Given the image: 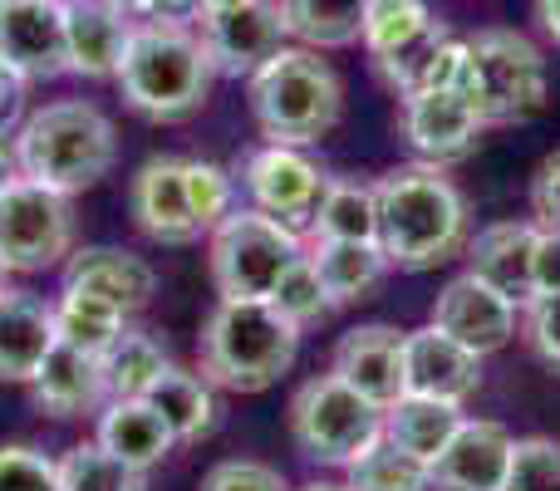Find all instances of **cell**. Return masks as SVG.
Instances as JSON below:
<instances>
[{
    "mask_svg": "<svg viewBox=\"0 0 560 491\" xmlns=\"http://www.w3.org/2000/svg\"><path fill=\"white\" fill-rule=\"evenodd\" d=\"M378 246L398 270H433L467 250V202L433 163L394 167L374 183Z\"/></svg>",
    "mask_w": 560,
    "mask_h": 491,
    "instance_id": "1",
    "label": "cell"
},
{
    "mask_svg": "<svg viewBox=\"0 0 560 491\" xmlns=\"http://www.w3.org/2000/svg\"><path fill=\"white\" fill-rule=\"evenodd\" d=\"M212 79L217 65L202 45V30L173 20H138L114 84L124 104L148 124H183L207 104Z\"/></svg>",
    "mask_w": 560,
    "mask_h": 491,
    "instance_id": "2",
    "label": "cell"
},
{
    "mask_svg": "<svg viewBox=\"0 0 560 491\" xmlns=\"http://www.w3.org/2000/svg\"><path fill=\"white\" fill-rule=\"evenodd\" d=\"M15 163L20 177L49 187V192H89L114 173L118 128L89 98H55L15 128Z\"/></svg>",
    "mask_w": 560,
    "mask_h": 491,
    "instance_id": "3",
    "label": "cell"
},
{
    "mask_svg": "<svg viewBox=\"0 0 560 491\" xmlns=\"http://www.w3.org/2000/svg\"><path fill=\"white\" fill-rule=\"evenodd\" d=\"M300 329L271 300H217L197 339L202 378L226 394H266L290 374Z\"/></svg>",
    "mask_w": 560,
    "mask_h": 491,
    "instance_id": "4",
    "label": "cell"
},
{
    "mask_svg": "<svg viewBox=\"0 0 560 491\" xmlns=\"http://www.w3.org/2000/svg\"><path fill=\"white\" fill-rule=\"evenodd\" d=\"M246 94H252V118L266 133V143L310 148L335 133L345 118V84H339L335 65L305 45H285L266 59L246 79Z\"/></svg>",
    "mask_w": 560,
    "mask_h": 491,
    "instance_id": "5",
    "label": "cell"
},
{
    "mask_svg": "<svg viewBox=\"0 0 560 491\" xmlns=\"http://www.w3.org/2000/svg\"><path fill=\"white\" fill-rule=\"evenodd\" d=\"M457 94L477 108L487 128L526 124L546 108L551 94V65L546 55L516 30H477L467 39V65L457 79Z\"/></svg>",
    "mask_w": 560,
    "mask_h": 491,
    "instance_id": "6",
    "label": "cell"
},
{
    "mask_svg": "<svg viewBox=\"0 0 560 491\" xmlns=\"http://www.w3.org/2000/svg\"><path fill=\"white\" fill-rule=\"evenodd\" d=\"M290 437L310 463L349 467L384 437V408L369 404L364 394H354L335 374L305 378L290 398Z\"/></svg>",
    "mask_w": 560,
    "mask_h": 491,
    "instance_id": "7",
    "label": "cell"
},
{
    "mask_svg": "<svg viewBox=\"0 0 560 491\" xmlns=\"http://www.w3.org/2000/svg\"><path fill=\"white\" fill-rule=\"evenodd\" d=\"M207 236H212V285L222 300H271L280 276L305 256L295 226L276 222L256 207H236Z\"/></svg>",
    "mask_w": 560,
    "mask_h": 491,
    "instance_id": "8",
    "label": "cell"
},
{
    "mask_svg": "<svg viewBox=\"0 0 560 491\" xmlns=\"http://www.w3.org/2000/svg\"><path fill=\"white\" fill-rule=\"evenodd\" d=\"M69 256H74V202L30 177L10 183L0 192V260L10 276H39Z\"/></svg>",
    "mask_w": 560,
    "mask_h": 491,
    "instance_id": "9",
    "label": "cell"
},
{
    "mask_svg": "<svg viewBox=\"0 0 560 491\" xmlns=\"http://www.w3.org/2000/svg\"><path fill=\"white\" fill-rule=\"evenodd\" d=\"M329 177L319 173V163L305 148H285V143H261L256 153L242 157L236 167V187H246L256 212L276 217L285 226H310L319 197H325Z\"/></svg>",
    "mask_w": 560,
    "mask_h": 491,
    "instance_id": "10",
    "label": "cell"
},
{
    "mask_svg": "<svg viewBox=\"0 0 560 491\" xmlns=\"http://www.w3.org/2000/svg\"><path fill=\"white\" fill-rule=\"evenodd\" d=\"M398 128H404L408 148L423 163L447 167L472 153L487 124L477 118V108L457 89H423V94L398 98Z\"/></svg>",
    "mask_w": 560,
    "mask_h": 491,
    "instance_id": "11",
    "label": "cell"
},
{
    "mask_svg": "<svg viewBox=\"0 0 560 491\" xmlns=\"http://www.w3.org/2000/svg\"><path fill=\"white\" fill-rule=\"evenodd\" d=\"M477 388H482V354L463 349L438 325L404 329V394L463 408Z\"/></svg>",
    "mask_w": 560,
    "mask_h": 491,
    "instance_id": "12",
    "label": "cell"
},
{
    "mask_svg": "<svg viewBox=\"0 0 560 491\" xmlns=\"http://www.w3.org/2000/svg\"><path fill=\"white\" fill-rule=\"evenodd\" d=\"M0 59L25 84L69 74L65 55V0H15L0 5Z\"/></svg>",
    "mask_w": 560,
    "mask_h": 491,
    "instance_id": "13",
    "label": "cell"
},
{
    "mask_svg": "<svg viewBox=\"0 0 560 491\" xmlns=\"http://www.w3.org/2000/svg\"><path fill=\"white\" fill-rule=\"evenodd\" d=\"M285 20H280V0H252L242 10L202 20V45L212 55L217 74L226 79H252L271 55L285 49Z\"/></svg>",
    "mask_w": 560,
    "mask_h": 491,
    "instance_id": "14",
    "label": "cell"
},
{
    "mask_svg": "<svg viewBox=\"0 0 560 491\" xmlns=\"http://www.w3.org/2000/svg\"><path fill=\"white\" fill-rule=\"evenodd\" d=\"M433 325L443 329V335H453L463 349H472V354L487 359V354L512 344L516 305L467 270V276H457L443 285V295H438V305H433Z\"/></svg>",
    "mask_w": 560,
    "mask_h": 491,
    "instance_id": "15",
    "label": "cell"
},
{
    "mask_svg": "<svg viewBox=\"0 0 560 491\" xmlns=\"http://www.w3.org/2000/svg\"><path fill=\"white\" fill-rule=\"evenodd\" d=\"M128 212L133 226L158 246H192L202 236L192 207H187L183 157H148L128 183Z\"/></svg>",
    "mask_w": 560,
    "mask_h": 491,
    "instance_id": "16",
    "label": "cell"
},
{
    "mask_svg": "<svg viewBox=\"0 0 560 491\" xmlns=\"http://www.w3.org/2000/svg\"><path fill=\"white\" fill-rule=\"evenodd\" d=\"M512 447H516V437L502 423H492V418H463L457 437L428 467L433 491H502L506 467H512Z\"/></svg>",
    "mask_w": 560,
    "mask_h": 491,
    "instance_id": "17",
    "label": "cell"
},
{
    "mask_svg": "<svg viewBox=\"0 0 560 491\" xmlns=\"http://www.w3.org/2000/svg\"><path fill=\"white\" fill-rule=\"evenodd\" d=\"M335 378H345L369 404L394 408L404 398V329L359 325L335 344Z\"/></svg>",
    "mask_w": 560,
    "mask_h": 491,
    "instance_id": "18",
    "label": "cell"
},
{
    "mask_svg": "<svg viewBox=\"0 0 560 491\" xmlns=\"http://www.w3.org/2000/svg\"><path fill=\"white\" fill-rule=\"evenodd\" d=\"M536 222H492L467 242V260H472V276L487 280L497 295H506L516 309L536 300Z\"/></svg>",
    "mask_w": 560,
    "mask_h": 491,
    "instance_id": "19",
    "label": "cell"
},
{
    "mask_svg": "<svg viewBox=\"0 0 560 491\" xmlns=\"http://www.w3.org/2000/svg\"><path fill=\"white\" fill-rule=\"evenodd\" d=\"M55 344V305L30 290H0V384H30Z\"/></svg>",
    "mask_w": 560,
    "mask_h": 491,
    "instance_id": "20",
    "label": "cell"
},
{
    "mask_svg": "<svg viewBox=\"0 0 560 491\" xmlns=\"http://www.w3.org/2000/svg\"><path fill=\"white\" fill-rule=\"evenodd\" d=\"M65 285L89 290V295L118 305L124 315L143 309L158 295V270L148 266L138 250L124 246H84L65 260Z\"/></svg>",
    "mask_w": 560,
    "mask_h": 491,
    "instance_id": "21",
    "label": "cell"
},
{
    "mask_svg": "<svg viewBox=\"0 0 560 491\" xmlns=\"http://www.w3.org/2000/svg\"><path fill=\"white\" fill-rule=\"evenodd\" d=\"M463 65H467V39H457L443 20H433L413 45L374 59V74L384 79L398 98H408V94H423V89H457Z\"/></svg>",
    "mask_w": 560,
    "mask_h": 491,
    "instance_id": "22",
    "label": "cell"
},
{
    "mask_svg": "<svg viewBox=\"0 0 560 491\" xmlns=\"http://www.w3.org/2000/svg\"><path fill=\"white\" fill-rule=\"evenodd\" d=\"M133 20L118 15L108 0H65V55L69 74L114 79L124 65Z\"/></svg>",
    "mask_w": 560,
    "mask_h": 491,
    "instance_id": "23",
    "label": "cell"
},
{
    "mask_svg": "<svg viewBox=\"0 0 560 491\" xmlns=\"http://www.w3.org/2000/svg\"><path fill=\"white\" fill-rule=\"evenodd\" d=\"M35 408L49 418H84V413H104L108 404V378H104V359L79 354L69 344H55L49 359L39 364V374L30 378Z\"/></svg>",
    "mask_w": 560,
    "mask_h": 491,
    "instance_id": "24",
    "label": "cell"
},
{
    "mask_svg": "<svg viewBox=\"0 0 560 491\" xmlns=\"http://www.w3.org/2000/svg\"><path fill=\"white\" fill-rule=\"evenodd\" d=\"M94 443L104 447V453H114L124 467H133V472L148 477L158 463H167V453L177 447V437L148 398H108L104 413H98Z\"/></svg>",
    "mask_w": 560,
    "mask_h": 491,
    "instance_id": "25",
    "label": "cell"
},
{
    "mask_svg": "<svg viewBox=\"0 0 560 491\" xmlns=\"http://www.w3.org/2000/svg\"><path fill=\"white\" fill-rule=\"evenodd\" d=\"M457 428H463V408L438 404V398L404 394L394 408H384V437L398 453L418 457V463H428V467L443 457V447L457 437Z\"/></svg>",
    "mask_w": 560,
    "mask_h": 491,
    "instance_id": "26",
    "label": "cell"
},
{
    "mask_svg": "<svg viewBox=\"0 0 560 491\" xmlns=\"http://www.w3.org/2000/svg\"><path fill=\"white\" fill-rule=\"evenodd\" d=\"M143 398L163 413V423L173 428L177 443H202V437L217 433V418H222V408H217V388L207 384L202 374H192V369L173 364Z\"/></svg>",
    "mask_w": 560,
    "mask_h": 491,
    "instance_id": "27",
    "label": "cell"
},
{
    "mask_svg": "<svg viewBox=\"0 0 560 491\" xmlns=\"http://www.w3.org/2000/svg\"><path fill=\"white\" fill-rule=\"evenodd\" d=\"M305 250H310V260H315V270L335 305L364 300L369 290H378L384 276L394 270L378 242H305Z\"/></svg>",
    "mask_w": 560,
    "mask_h": 491,
    "instance_id": "28",
    "label": "cell"
},
{
    "mask_svg": "<svg viewBox=\"0 0 560 491\" xmlns=\"http://www.w3.org/2000/svg\"><path fill=\"white\" fill-rule=\"evenodd\" d=\"M310 242H378V197L374 183L354 177H329L315 217H310Z\"/></svg>",
    "mask_w": 560,
    "mask_h": 491,
    "instance_id": "29",
    "label": "cell"
},
{
    "mask_svg": "<svg viewBox=\"0 0 560 491\" xmlns=\"http://www.w3.org/2000/svg\"><path fill=\"white\" fill-rule=\"evenodd\" d=\"M124 329H128V315L118 305H108V300L89 295V290H74V285L59 290V300H55V335H59V344L79 349V354L104 359L108 349L124 339Z\"/></svg>",
    "mask_w": 560,
    "mask_h": 491,
    "instance_id": "30",
    "label": "cell"
},
{
    "mask_svg": "<svg viewBox=\"0 0 560 491\" xmlns=\"http://www.w3.org/2000/svg\"><path fill=\"white\" fill-rule=\"evenodd\" d=\"M364 5L369 0H280V20L305 49H345L364 35Z\"/></svg>",
    "mask_w": 560,
    "mask_h": 491,
    "instance_id": "31",
    "label": "cell"
},
{
    "mask_svg": "<svg viewBox=\"0 0 560 491\" xmlns=\"http://www.w3.org/2000/svg\"><path fill=\"white\" fill-rule=\"evenodd\" d=\"M173 369V354H167V344L158 335H148V329H124V339H118L114 349L104 354V378H108V398H143L148 388L158 384V378Z\"/></svg>",
    "mask_w": 560,
    "mask_h": 491,
    "instance_id": "32",
    "label": "cell"
},
{
    "mask_svg": "<svg viewBox=\"0 0 560 491\" xmlns=\"http://www.w3.org/2000/svg\"><path fill=\"white\" fill-rule=\"evenodd\" d=\"M345 491H433V477H428V463L378 437L364 457L345 467Z\"/></svg>",
    "mask_w": 560,
    "mask_h": 491,
    "instance_id": "33",
    "label": "cell"
},
{
    "mask_svg": "<svg viewBox=\"0 0 560 491\" xmlns=\"http://www.w3.org/2000/svg\"><path fill=\"white\" fill-rule=\"evenodd\" d=\"M433 20L438 15L428 10V0H369L359 45L369 49V59H384V55H394V49L413 45Z\"/></svg>",
    "mask_w": 560,
    "mask_h": 491,
    "instance_id": "34",
    "label": "cell"
},
{
    "mask_svg": "<svg viewBox=\"0 0 560 491\" xmlns=\"http://www.w3.org/2000/svg\"><path fill=\"white\" fill-rule=\"evenodd\" d=\"M59 487L65 491H148V477L124 467L98 443H79L59 457Z\"/></svg>",
    "mask_w": 560,
    "mask_h": 491,
    "instance_id": "35",
    "label": "cell"
},
{
    "mask_svg": "<svg viewBox=\"0 0 560 491\" xmlns=\"http://www.w3.org/2000/svg\"><path fill=\"white\" fill-rule=\"evenodd\" d=\"M183 183H187V207H192L197 226L212 232L236 212V173L207 157H183Z\"/></svg>",
    "mask_w": 560,
    "mask_h": 491,
    "instance_id": "36",
    "label": "cell"
},
{
    "mask_svg": "<svg viewBox=\"0 0 560 491\" xmlns=\"http://www.w3.org/2000/svg\"><path fill=\"white\" fill-rule=\"evenodd\" d=\"M271 305H276L295 329L319 325V319H329V315L339 309L335 300H329V290H325V280H319V270H315V260H310V250L285 270V276H280Z\"/></svg>",
    "mask_w": 560,
    "mask_h": 491,
    "instance_id": "37",
    "label": "cell"
},
{
    "mask_svg": "<svg viewBox=\"0 0 560 491\" xmlns=\"http://www.w3.org/2000/svg\"><path fill=\"white\" fill-rule=\"evenodd\" d=\"M502 491H560V443L556 437H516Z\"/></svg>",
    "mask_w": 560,
    "mask_h": 491,
    "instance_id": "38",
    "label": "cell"
},
{
    "mask_svg": "<svg viewBox=\"0 0 560 491\" xmlns=\"http://www.w3.org/2000/svg\"><path fill=\"white\" fill-rule=\"evenodd\" d=\"M0 491H65L59 457H45L30 443H5L0 447Z\"/></svg>",
    "mask_w": 560,
    "mask_h": 491,
    "instance_id": "39",
    "label": "cell"
},
{
    "mask_svg": "<svg viewBox=\"0 0 560 491\" xmlns=\"http://www.w3.org/2000/svg\"><path fill=\"white\" fill-rule=\"evenodd\" d=\"M197 491H290V487L276 467L252 463V457H226V463H217L212 472L202 477Z\"/></svg>",
    "mask_w": 560,
    "mask_h": 491,
    "instance_id": "40",
    "label": "cell"
},
{
    "mask_svg": "<svg viewBox=\"0 0 560 491\" xmlns=\"http://www.w3.org/2000/svg\"><path fill=\"white\" fill-rule=\"evenodd\" d=\"M526 344L546 369L560 374V295H536L526 305Z\"/></svg>",
    "mask_w": 560,
    "mask_h": 491,
    "instance_id": "41",
    "label": "cell"
},
{
    "mask_svg": "<svg viewBox=\"0 0 560 491\" xmlns=\"http://www.w3.org/2000/svg\"><path fill=\"white\" fill-rule=\"evenodd\" d=\"M532 217L541 232H560V148L532 177Z\"/></svg>",
    "mask_w": 560,
    "mask_h": 491,
    "instance_id": "42",
    "label": "cell"
},
{
    "mask_svg": "<svg viewBox=\"0 0 560 491\" xmlns=\"http://www.w3.org/2000/svg\"><path fill=\"white\" fill-rule=\"evenodd\" d=\"M536 295H560V232L536 236Z\"/></svg>",
    "mask_w": 560,
    "mask_h": 491,
    "instance_id": "43",
    "label": "cell"
},
{
    "mask_svg": "<svg viewBox=\"0 0 560 491\" xmlns=\"http://www.w3.org/2000/svg\"><path fill=\"white\" fill-rule=\"evenodd\" d=\"M20 104H25V79H20L15 69L0 59V133H5V128L20 118Z\"/></svg>",
    "mask_w": 560,
    "mask_h": 491,
    "instance_id": "44",
    "label": "cell"
},
{
    "mask_svg": "<svg viewBox=\"0 0 560 491\" xmlns=\"http://www.w3.org/2000/svg\"><path fill=\"white\" fill-rule=\"evenodd\" d=\"M158 20L192 25V20H202V0H158Z\"/></svg>",
    "mask_w": 560,
    "mask_h": 491,
    "instance_id": "45",
    "label": "cell"
},
{
    "mask_svg": "<svg viewBox=\"0 0 560 491\" xmlns=\"http://www.w3.org/2000/svg\"><path fill=\"white\" fill-rule=\"evenodd\" d=\"M10 183H20V163H15V138L0 133V192H5Z\"/></svg>",
    "mask_w": 560,
    "mask_h": 491,
    "instance_id": "46",
    "label": "cell"
},
{
    "mask_svg": "<svg viewBox=\"0 0 560 491\" xmlns=\"http://www.w3.org/2000/svg\"><path fill=\"white\" fill-rule=\"evenodd\" d=\"M108 5L118 10V15H128L138 25V20H158V0H108Z\"/></svg>",
    "mask_w": 560,
    "mask_h": 491,
    "instance_id": "47",
    "label": "cell"
},
{
    "mask_svg": "<svg viewBox=\"0 0 560 491\" xmlns=\"http://www.w3.org/2000/svg\"><path fill=\"white\" fill-rule=\"evenodd\" d=\"M536 20H541V30L560 45V0H536Z\"/></svg>",
    "mask_w": 560,
    "mask_h": 491,
    "instance_id": "48",
    "label": "cell"
},
{
    "mask_svg": "<svg viewBox=\"0 0 560 491\" xmlns=\"http://www.w3.org/2000/svg\"><path fill=\"white\" fill-rule=\"evenodd\" d=\"M242 5H252V0H202V20L207 15H226V10H242Z\"/></svg>",
    "mask_w": 560,
    "mask_h": 491,
    "instance_id": "49",
    "label": "cell"
},
{
    "mask_svg": "<svg viewBox=\"0 0 560 491\" xmlns=\"http://www.w3.org/2000/svg\"><path fill=\"white\" fill-rule=\"evenodd\" d=\"M300 491H345V487H335V482H310V487H300Z\"/></svg>",
    "mask_w": 560,
    "mask_h": 491,
    "instance_id": "50",
    "label": "cell"
},
{
    "mask_svg": "<svg viewBox=\"0 0 560 491\" xmlns=\"http://www.w3.org/2000/svg\"><path fill=\"white\" fill-rule=\"evenodd\" d=\"M5 280H10V270H5V260H0V290H10V285H5Z\"/></svg>",
    "mask_w": 560,
    "mask_h": 491,
    "instance_id": "51",
    "label": "cell"
},
{
    "mask_svg": "<svg viewBox=\"0 0 560 491\" xmlns=\"http://www.w3.org/2000/svg\"><path fill=\"white\" fill-rule=\"evenodd\" d=\"M0 5H15V0H0Z\"/></svg>",
    "mask_w": 560,
    "mask_h": 491,
    "instance_id": "52",
    "label": "cell"
}]
</instances>
